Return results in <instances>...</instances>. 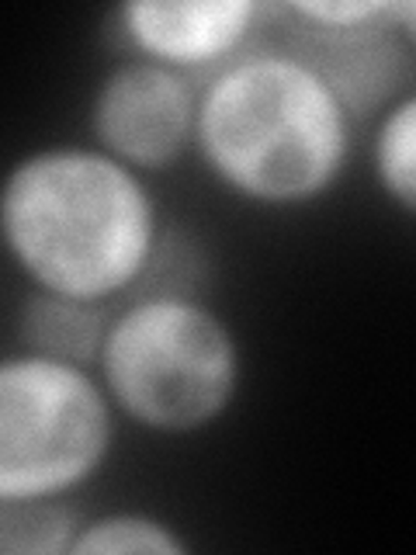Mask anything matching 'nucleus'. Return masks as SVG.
<instances>
[{
  "instance_id": "nucleus-1",
  "label": "nucleus",
  "mask_w": 416,
  "mask_h": 555,
  "mask_svg": "<svg viewBox=\"0 0 416 555\" xmlns=\"http://www.w3.org/2000/svg\"><path fill=\"white\" fill-rule=\"evenodd\" d=\"M0 233L31 288L101 306L143 292L167 250L146 173L94 143L25 153L0 191Z\"/></svg>"
},
{
  "instance_id": "nucleus-2",
  "label": "nucleus",
  "mask_w": 416,
  "mask_h": 555,
  "mask_svg": "<svg viewBox=\"0 0 416 555\" xmlns=\"http://www.w3.org/2000/svg\"><path fill=\"white\" fill-rule=\"evenodd\" d=\"M358 121L316 69L282 42H257L202 83L195 153L257 208H306L354 160Z\"/></svg>"
},
{
  "instance_id": "nucleus-3",
  "label": "nucleus",
  "mask_w": 416,
  "mask_h": 555,
  "mask_svg": "<svg viewBox=\"0 0 416 555\" xmlns=\"http://www.w3.org/2000/svg\"><path fill=\"white\" fill-rule=\"evenodd\" d=\"M98 375L129 424L184 438L219 424L243 389L230 320L184 288H143L112 312Z\"/></svg>"
},
{
  "instance_id": "nucleus-4",
  "label": "nucleus",
  "mask_w": 416,
  "mask_h": 555,
  "mask_svg": "<svg viewBox=\"0 0 416 555\" xmlns=\"http://www.w3.org/2000/svg\"><path fill=\"white\" fill-rule=\"evenodd\" d=\"M118 416L98 369L11 351L0 361V500L83 490L112 455Z\"/></svg>"
},
{
  "instance_id": "nucleus-5",
  "label": "nucleus",
  "mask_w": 416,
  "mask_h": 555,
  "mask_svg": "<svg viewBox=\"0 0 416 555\" xmlns=\"http://www.w3.org/2000/svg\"><path fill=\"white\" fill-rule=\"evenodd\" d=\"M202 83L150 60L104 69L87 108L91 143L139 173H164L195 150Z\"/></svg>"
},
{
  "instance_id": "nucleus-6",
  "label": "nucleus",
  "mask_w": 416,
  "mask_h": 555,
  "mask_svg": "<svg viewBox=\"0 0 416 555\" xmlns=\"http://www.w3.org/2000/svg\"><path fill=\"white\" fill-rule=\"evenodd\" d=\"M271 4L260 0H129L115 8V31L132 56L205 83L264 42Z\"/></svg>"
},
{
  "instance_id": "nucleus-7",
  "label": "nucleus",
  "mask_w": 416,
  "mask_h": 555,
  "mask_svg": "<svg viewBox=\"0 0 416 555\" xmlns=\"http://www.w3.org/2000/svg\"><path fill=\"white\" fill-rule=\"evenodd\" d=\"M271 22H277L282 46L302 56L316 74L334 87L343 108L354 115L358 126L378 121L381 112L406 94L410 83V46L395 28V4L392 14L378 22L347 25V28H320L302 25L277 14L271 4Z\"/></svg>"
},
{
  "instance_id": "nucleus-8",
  "label": "nucleus",
  "mask_w": 416,
  "mask_h": 555,
  "mask_svg": "<svg viewBox=\"0 0 416 555\" xmlns=\"http://www.w3.org/2000/svg\"><path fill=\"white\" fill-rule=\"evenodd\" d=\"M112 306L69 299V295L31 288L14 317L17 351L60 358L98 369V354L112 323Z\"/></svg>"
},
{
  "instance_id": "nucleus-9",
  "label": "nucleus",
  "mask_w": 416,
  "mask_h": 555,
  "mask_svg": "<svg viewBox=\"0 0 416 555\" xmlns=\"http://www.w3.org/2000/svg\"><path fill=\"white\" fill-rule=\"evenodd\" d=\"M368 160L381 195L416 216V87L375 121Z\"/></svg>"
},
{
  "instance_id": "nucleus-10",
  "label": "nucleus",
  "mask_w": 416,
  "mask_h": 555,
  "mask_svg": "<svg viewBox=\"0 0 416 555\" xmlns=\"http://www.w3.org/2000/svg\"><path fill=\"white\" fill-rule=\"evenodd\" d=\"M83 514L66 496L0 500V552L4 555H69Z\"/></svg>"
},
{
  "instance_id": "nucleus-11",
  "label": "nucleus",
  "mask_w": 416,
  "mask_h": 555,
  "mask_svg": "<svg viewBox=\"0 0 416 555\" xmlns=\"http://www.w3.org/2000/svg\"><path fill=\"white\" fill-rule=\"evenodd\" d=\"M191 542L170 520L146 511H112L83 517L69 555H187Z\"/></svg>"
},
{
  "instance_id": "nucleus-12",
  "label": "nucleus",
  "mask_w": 416,
  "mask_h": 555,
  "mask_svg": "<svg viewBox=\"0 0 416 555\" xmlns=\"http://www.w3.org/2000/svg\"><path fill=\"white\" fill-rule=\"evenodd\" d=\"M395 28L416 52V0H395Z\"/></svg>"
}]
</instances>
